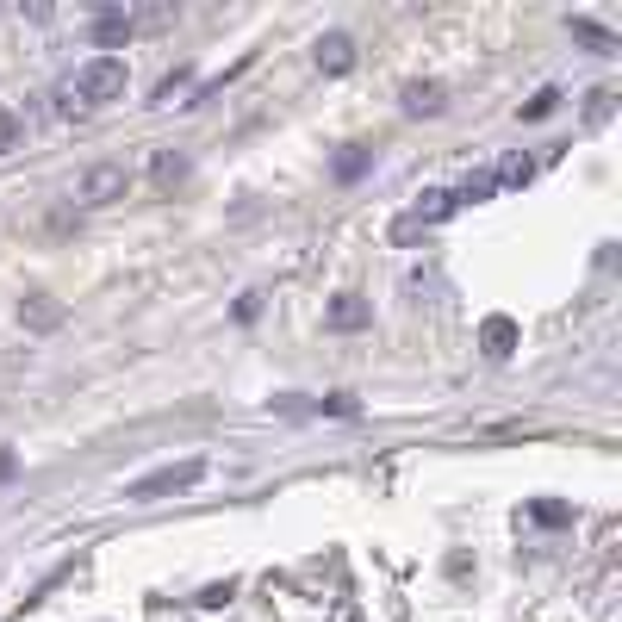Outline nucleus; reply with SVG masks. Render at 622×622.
I'll return each instance as SVG.
<instances>
[{
    "label": "nucleus",
    "mask_w": 622,
    "mask_h": 622,
    "mask_svg": "<svg viewBox=\"0 0 622 622\" xmlns=\"http://www.w3.org/2000/svg\"><path fill=\"white\" fill-rule=\"evenodd\" d=\"M399 100H405L411 119H436V112L448 106V100H442V81H405V94H399Z\"/></svg>",
    "instance_id": "7"
},
{
    "label": "nucleus",
    "mask_w": 622,
    "mask_h": 622,
    "mask_svg": "<svg viewBox=\"0 0 622 622\" xmlns=\"http://www.w3.org/2000/svg\"><path fill=\"white\" fill-rule=\"evenodd\" d=\"M517 343H523L517 318H486V324H479V349H486V361H511Z\"/></svg>",
    "instance_id": "5"
},
{
    "label": "nucleus",
    "mask_w": 622,
    "mask_h": 622,
    "mask_svg": "<svg viewBox=\"0 0 622 622\" xmlns=\"http://www.w3.org/2000/svg\"><path fill=\"white\" fill-rule=\"evenodd\" d=\"M206 479V461L193 455V461H175V467H156V473H144L137 486L125 492V498H168V492H187V486H200Z\"/></svg>",
    "instance_id": "2"
},
{
    "label": "nucleus",
    "mask_w": 622,
    "mask_h": 622,
    "mask_svg": "<svg viewBox=\"0 0 622 622\" xmlns=\"http://www.w3.org/2000/svg\"><path fill=\"white\" fill-rule=\"evenodd\" d=\"M367 324H374V305H367L361 293L330 299V311H324V330H336V336H355V330H367Z\"/></svg>",
    "instance_id": "4"
},
{
    "label": "nucleus",
    "mask_w": 622,
    "mask_h": 622,
    "mask_svg": "<svg viewBox=\"0 0 622 622\" xmlns=\"http://www.w3.org/2000/svg\"><path fill=\"white\" fill-rule=\"evenodd\" d=\"M19 144H25V119L0 106V156H7V150H19Z\"/></svg>",
    "instance_id": "15"
},
{
    "label": "nucleus",
    "mask_w": 622,
    "mask_h": 622,
    "mask_svg": "<svg viewBox=\"0 0 622 622\" xmlns=\"http://www.w3.org/2000/svg\"><path fill=\"white\" fill-rule=\"evenodd\" d=\"M125 187H131V175L119 162H94L88 175H81V200L88 206H112V200H125Z\"/></svg>",
    "instance_id": "3"
},
{
    "label": "nucleus",
    "mask_w": 622,
    "mask_h": 622,
    "mask_svg": "<svg viewBox=\"0 0 622 622\" xmlns=\"http://www.w3.org/2000/svg\"><path fill=\"white\" fill-rule=\"evenodd\" d=\"M318 411H330V417H355L361 405L349 399V392H330V399H318Z\"/></svg>",
    "instance_id": "20"
},
{
    "label": "nucleus",
    "mask_w": 622,
    "mask_h": 622,
    "mask_svg": "<svg viewBox=\"0 0 622 622\" xmlns=\"http://www.w3.org/2000/svg\"><path fill=\"white\" fill-rule=\"evenodd\" d=\"M318 69L324 75H349L355 69V38L349 32H324L318 38Z\"/></svg>",
    "instance_id": "6"
},
{
    "label": "nucleus",
    "mask_w": 622,
    "mask_h": 622,
    "mask_svg": "<svg viewBox=\"0 0 622 622\" xmlns=\"http://www.w3.org/2000/svg\"><path fill=\"white\" fill-rule=\"evenodd\" d=\"M448 212H455V193H442V187H430V193H423V200L411 206V218H405V224H411V231H423V224H442Z\"/></svg>",
    "instance_id": "8"
},
{
    "label": "nucleus",
    "mask_w": 622,
    "mask_h": 622,
    "mask_svg": "<svg viewBox=\"0 0 622 622\" xmlns=\"http://www.w3.org/2000/svg\"><path fill=\"white\" fill-rule=\"evenodd\" d=\"M19 324H25V330H56V324H63V305L44 299V293H32V299L19 305Z\"/></svg>",
    "instance_id": "9"
},
{
    "label": "nucleus",
    "mask_w": 622,
    "mask_h": 622,
    "mask_svg": "<svg viewBox=\"0 0 622 622\" xmlns=\"http://www.w3.org/2000/svg\"><path fill=\"white\" fill-rule=\"evenodd\" d=\"M150 175H156L162 187H175V181H187V156H175V150H156V156H150Z\"/></svg>",
    "instance_id": "12"
},
{
    "label": "nucleus",
    "mask_w": 622,
    "mask_h": 622,
    "mask_svg": "<svg viewBox=\"0 0 622 622\" xmlns=\"http://www.w3.org/2000/svg\"><path fill=\"white\" fill-rule=\"evenodd\" d=\"M367 175V150L361 144H349L343 156H336V181H361Z\"/></svg>",
    "instance_id": "16"
},
{
    "label": "nucleus",
    "mask_w": 622,
    "mask_h": 622,
    "mask_svg": "<svg viewBox=\"0 0 622 622\" xmlns=\"http://www.w3.org/2000/svg\"><path fill=\"white\" fill-rule=\"evenodd\" d=\"M492 193H498V181L479 168V175H467V181L455 187V206H479V200H492Z\"/></svg>",
    "instance_id": "11"
},
{
    "label": "nucleus",
    "mask_w": 622,
    "mask_h": 622,
    "mask_svg": "<svg viewBox=\"0 0 622 622\" xmlns=\"http://www.w3.org/2000/svg\"><path fill=\"white\" fill-rule=\"evenodd\" d=\"M554 106H560V94H554V88H542L535 100H523V119H548Z\"/></svg>",
    "instance_id": "18"
},
{
    "label": "nucleus",
    "mask_w": 622,
    "mask_h": 622,
    "mask_svg": "<svg viewBox=\"0 0 622 622\" xmlns=\"http://www.w3.org/2000/svg\"><path fill=\"white\" fill-rule=\"evenodd\" d=\"M181 88H187V69H175V75H168V81H162V88H156V106H168V100H175Z\"/></svg>",
    "instance_id": "21"
},
{
    "label": "nucleus",
    "mask_w": 622,
    "mask_h": 622,
    "mask_svg": "<svg viewBox=\"0 0 622 622\" xmlns=\"http://www.w3.org/2000/svg\"><path fill=\"white\" fill-rule=\"evenodd\" d=\"M19 473V455H13V448H0V479H13Z\"/></svg>",
    "instance_id": "24"
},
{
    "label": "nucleus",
    "mask_w": 622,
    "mask_h": 622,
    "mask_svg": "<svg viewBox=\"0 0 622 622\" xmlns=\"http://www.w3.org/2000/svg\"><path fill=\"white\" fill-rule=\"evenodd\" d=\"M492 181H498V187H529V181H535V162H529V156H511Z\"/></svg>",
    "instance_id": "13"
},
{
    "label": "nucleus",
    "mask_w": 622,
    "mask_h": 622,
    "mask_svg": "<svg viewBox=\"0 0 622 622\" xmlns=\"http://www.w3.org/2000/svg\"><path fill=\"white\" fill-rule=\"evenodd\" d=\"M125 56H88V63L75 69V106H106V100H125Z\"/></svg>",
    "instance_id": "1"
},
{
    "label": "nucleus",
    "mask_w": 622,
    "mask_h": 622,
    "mask_svg": "<svg viewBox=\"0 0 622 622\" xmlns=\"http://www.w3.org/2000/svg\"><path fill=\"white\" fill-rule=\"evenodd\" d=\"M573 32H579L585 44H598V50H610V44H616V38L604 32V25H591V19H573Z\"/></svg>",
    "instance_id": "19"
},
{
    "label": "nucleus",
    "mask_w": 622,
    "mask_h": 622,
    "mask_svg": "<svg viewBox=\"0 0 622 622\" xmlns=\"http://www.w3.org/2000/svg\"><path fill=\"white\" fill-rule=\"evenodd\" d=\"M231 598H237V585H231V579H218V585H206V591H200V610H224Z\"/></svg>",
    "instance_id": "17"
},
{
    "label": "nucleus",
    "mask_w": 622,
    "mask_h": 622,
    "mask_svg": "<svg viewBox=\"0 0 622 622\" xmlns=\"http://www.w3.org/2000/svg\"><path fill=\"white\" fill-rule=\"evenodd\" d=\"M231 311H237V324H256V311H262V293H243Z\"/></svg>",
    "instance_id": "22"
},
{
    "label": "nucleus",
    "mask_w": 622,
    "mask_h": 622,
    "mask_svg": "<svg viewBox=\"0 0 622 622\" xmlns=\"http://www.w3.org/2000/svg\"><path fill=\"white\" fill-rule=\"evenodd\" d=\"M529 523H542V529H567V523H573V504H560V498H535V504H529Z\"/></svg>",
    "instance_id": "10"
},
{
    "label": "nucleus",
    "mask_w": 622,
    "mask_h": 622,
    "mask_svg": "<svg viewBox=\"0 0 622 622\" xmlns=\"http://www.w3.org/2000/svg\"><path fill=\"white\" fill-rule=\"evenodd\" d=\"M610 100H616V94H604V88L591 94V125H604V119H610Z\"/></svg>",
    "instance_id": "23"
},
{
    "label": "nucleus",
    "mask_w": 622,
    "mask_h": 622,
    "mask_svg": "<svg viewBox=\"0 0 622 622\" xmlns=\"http://www.w3.org/2000/svg\"><path fill=\"white\" fill-rule=\"evenodd\" d=\"M94 38H100V44H119V38H131V13H100Z\"/></svg>",
    "instance_id": "14"
}]
</instances>
